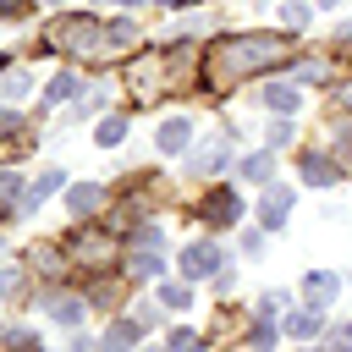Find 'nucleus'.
<instances>
[{"label":"nucleus","instance_id":"44","mask_svg":"<svg viewBox=\"0 0 352 352\" xmlns=\"http://www.w3.org/2000/svg\"><path fill=\"white\" fill-rule=\"evenodd\" d=\"M346 341H352V324H346Z\"/></svg>","mask_w":352,"mask_h":352},{"label":"nucleus","instance_id":"5","mask_svg":"<svg viewBox=\"0 0 352 352\" xmlns=\"http://www.w3.org/2000/svg\"><path fill=\"white\" fill-rule=\"evenodd\" d=\"M220 264H226L220 242H187L182 248V275L187 280H209V275H220Z\"/></svg>","mask_w":352,"mask_h":352},{"label":"nucleus","instance_id":"33","mask_svg":"<svg viewBox=\"0 0 352 352\" xmlns=\"http://www.w3.org/2000/svg\"><path fill=\"white\" fill-rule=\"evenodd\" d=\"M248 346H253V352H270V346H275V330H270V324L258 319V324H253V341H248Z\"/></svg>","mask_w":352,"mask_h":352},{"label":"nucleus","instance_id":"32","mask_svg":"<svg viewBox=\"0 0 352 352\" xmlns=\"http://www.w3.org/2000/svg\"><path fill=\"white\" fill-rule=\"evenodd\" d=\"M292 143V121L280 116V121H270V148H286Z\"/></svg>","mask_w":352,"mask_h":352},{"label":"nucleus","instance_id":"31","mask_svg":"<svg viewBox=\"0 0 352 352\" xmlns=\"http://www.w3.org/2000/svg\"><path fill=\"white\" fill-rule=\"evenodd\" d=\"M297 77H302V82H324V77H330V66H324V60H302V66H297Z\"/></svg>","mask_w":352,"mask_h":352},{"label":"nucleus","instance_id":"8","mask_svg":"<svg viewBox=\"0 0 352 352\" xmlns=\"http://www.w3.org/2000/svg\"><path fill=\"white\" fill-rule=\"evenodd\" d=\"M236 214H242V198H236L231 187H214V192L198 204V220H204V226H220V231L236 226Z\"/></svg>","mask_w":352,"mask_h":352},{"label":"nucleus","instance_id":"35","mask_svg":"<svg viewBox=\"0 0 352 352\" xmlns=\"http://www.w3.org/2000/svg\"><path fill=\"white\" fill-rule=\"evenodd\" d=\"M16 286H22V270H11V264H6V270H0V302H6V297H16Z\"/></svg>","mask_w":352,"mask_h":352},{"label":"nucleus","instance_id":"21","mask_svg":"<svg viewBox=\"0 0 352 352\" xmlns=\"http://www.w3.org/2000/svg\"><path fill=\"white\" fill-rule=\"evenodd\" d=\"M28 88H33V77H28V72H6V77H0V99H6V104L28 99Z\"/></svg>","mask_w":352,"mask_h":352},{"label":"nucleus","instance_id":"38","mask_svg":"<svg viewBox=\"0 0 352 352\" xmlns=\"http://www.w3.org/2000/svg\"><path fill=\"white\" fill-rule=\"evenodd\" d=\"M28 11V0H0V16H22Z\"/></svg>","mask_w":352,"mask_h":352},{"label":"nucleus","instance_id":"41","mask_svg":"<svg viewBox=\"0 0 352 352\" xmlns=\"http://www.w3.org/2000/svg\"><path fill=\"white\" fill-rule=\"evenodd\" d=\"M319 6H324V11H336V6H346V0H319Z\"/></svg>","mask_w":352,"mask_h":352},{"label":"nucleus","instance_id":"7","mask_svg":"<svg viewBox=\"0 0 352 352\" xmlns=\"http://www.w3.org/2000/svg\"><path fill=\"white\" fill-rule=\"evenodd\" d=\"M292 198H297V192H292L286 182H270L264 198H258V226H264V231H280L286 214H292Z\"/></svg>","mask_w":352,"mask_h":352},{"label":"nucleus","instance_id":"43","mask_svg":"<svg viewBox=\"0 0 352 352\" xmlns=\"http://www.w3.org/2000/svg\"><path fill=\"white\" fill-rule=\"evenodd\" d=\"M121 6H138V0H121Z\"/></svg>","mask_w":352,"mask_h":352},{"label":"nucleus","instance_id":"29","mask_svg":"<svg viewBox=\"0 0 352 352\" xmlns=\"http://www.w3.org/2000/svg\"><path fill=\"white\" fill-rule=\"evenodd\" d=\"M132 248H160V226H154V220H143V226L132 231Z\"/></svg>","mask_w":352,"mask_h":352},{"label":"nucleus","instance_id":"12","mask_svg":"<svg viewBox=\"0 0 352 352\" xmlns=\"http://www.w3.org/2000/svg\"><path fill=\"white\" fill-rule=\"evenodd\" d=\"M258 104L275 110V116H292V110L302 104V94H297L292 82H264V88H258Z\"/></svg>","mask_w":352,"mask_h":352},{"label":"nucleus","instance_id":"26","mask_svg":"<svg viewBox=\"0 0 352 352\" xmlns=\"http://www.w3.org/2000/svg\"><path fill=\"white\" fill-rule=\"evenodd\" d=\"M0 341H6L11 352H38V336H33V330H6Z\"/></svg>","mask_w":352,"mask_h":352},{"label":"nucleus","instance_id":"42","mask_svg":"<svg viewBox=\"0 0 352 352\" xmlns=\"http://www.w3.org/2000/svg\"><path fill=\"white\" fill-rule=\"evenodd\" d=\"M346 38H352V22H346V28H341V44H346Z\"/></svg>","mask_w":352,"mask_h":352},{"label":"nucleus","instance_id":"11","mask_svg":"<svg viewBox=\"0 0 352 352\" xmlns=\"http://www.w3.org/2000/svg\"><path fill=\"white\" fill-rule=\"evenodd\" d=\"M60 187H66V182H60V170H44V176H33V182H28V192L16 198V209H22V214H33V209H38L44 198H55Z\"/></svg>","mask_w":352,"mask_h":352},{"label":"nucleus","instance_id":"37","mask_svg":"<svg viewBox=\"0 0 352 352\" xmlns=\"http://www.w3.org/2000/svg\"><path fill=\"white\" fill-rule=\"evenodd\" d=\"M160 308L165 302H138V324H160Z\"/></svg>","mask_w":352,"mask_h":352},{"label":"nucleus","instance_id":"34","mask_svg":"<svg viewBox=\"0 0 352 352\" xmlns=\"http://www.w3.org/2000/svg\"><path fill=\"white\" fill-rule=\"evenodd\" d=\"M16 192H22V176L16 170H0V204H11Z\"/></svg>","mask_w":352,"mask_h":352},{"label":"nucleus","instance_id":"2","mask_svg":"<svg viewBox=\"0 0 352 352\" xmlns=\"http://www.w3.org/2000/svg\"><path fill=\"white\" fill-rule=\"evenodd\" d=\"M182 77H192V50H187V38L132 55V66H126V94H132V104H154V99L170 94Z\"/></svg>","mask_w":352,"mask_h":352},{"label":"nucleus","instance_id":"27","mask_svg":"<svg viewBox=\"0 0 352 352\" xmlns=\"http://www.w3.org/2000/svg\"><path fill=\"white\" fill-rule=\"evenodd\" d=\"M286 302H292V292H280V286H275V292H264V297H258V314L270 319V314H280Z\"/></svg>","mask_w":352,"mask_h":352},{"label":"nucleus","instance_id":"40","mask_svg":"<svg viewBox=\"0 0 352 352\" xmlns=\"http://www.w3.org/2000/svg\"><path fill=\"white\" fill-rule=\"evenodd\" d=\"M154 6H170V11H182V6H192V0H154Z\"/></svg>","mask_w":352,"mask_h":352},{"label":"nucleus","instance_id":"9","mask_svg":"<svg viewBox=\"0 0 352 352\" xmlns=\"http://www.w3.org/2000/svg\"><path fill=\"white\" fill-rule=\"evenodd\" d=\"M297 176H302L308 187H336V182H341V160H336V154H308V148H302V154H297Z\"/></svg>","mask_w":352,"mask_h":352},{"label":"nucleus","instance_id":"18","mask_svg":"<svg viewBox=\"0 0 352 352\" xmlns=\"http://www.w3.org/2000/svg\"><path fill=\"white\" fill-rule=\"evenodd\" d=\"M99 198H104V187H94V182L66 187V209H72V214H94V209H99Z\"/></svg>","mask_w":352,"mask_h":352},{"label":"nucleus","instance_id":"36","mask_svg":"<svg viewBox=\"0 0 352 352\" xmlns=\"http://www.w3.org/2000/svg\"><path fill=\"white\" fill-rule=\"evenodd\" d=\"M22 132V116L16 110H0V138H16Z\"/></svg>","mask_w":352,"mask_h":352},{"label":"nucleus","instance_id":"16","mask_svg":"<svg viewBox=\"0 0 352 352\" xmlns=\"http://www.w3.org/2000/svg\"><path fill=\"white\" fill-rule=\"evenodd\" d=\"M336 292H341V280H336V275H324V270L302 280V297H308L314 308H330V302H336Z\"/></svg>","mask_w":352,"mask_h":352},{"label":"nucleus","instance_id":"4","mask_svg":"<svg viewBox=\"0 0 352 352\" xmlns=\"http://www.w3.org/2000/svg\"><path fill=\"white\" fill-rule=\"evenodd\" d=\"M60 253H66L72 264H82V270H104V264L116 258V236H110V231H88V226H77V231L60 242Z\"/></svg>","mask_w":352,"mask_h":352},{"label":"nucleus","instance_id":"1","mask_svg":"<svg viewBox=\"0 0 352 352\" xmlns=\"http://www.w3.org/2000/svg\"><path fill=\"white\" fill-rule=\"evenodd\" d=\"M292 55H297V44H292L286 33H236V38H214V44L204 50L198 82H204V94H231L236 82H248V77H258V72H275V66H286Z\"/></svg>","mask_w":352,"mask_h":352},{"label":"nucleus","instance_id":"15","mask_svg":"<svg viewBox=\"0 0 352 352\" xmlns=\"http://www.w3.org/2000/svg\"><path fill=\"white\" fill-rule=\"evenodd\" d=\"M324 330V308H297V314H286V336H297V341H308V336H319Z\"/></svg>","mask_w":352,"mask_h":352},{"label":"nucleus","instance_id":"25","mask_svg":"<svg viewBox=\"0 0 352 352\" xmlns=\"http://www.w3.org/2000/svg\"><path fill=\"white\" fill-rule=\"evenodd\" d=\"M160 302H165V308H176V314H182V308H187V302H192V292H187V286H176V280H165V286H160Z\"/></svg>","mask_w":352,"mask_h":352},{"label":"nucleus","instance_id":"22","mask_svg":"<svg viewBox=\"0 0 352 352\" xmlns=\"http://www.w3.org/2000/svg\"><path fill=\"white\" fill-rule=\"evenodd\" d=\"M72 94H77V77H72V72H60V77L44 82V104H60V99H72Z\"/></svg>","mask_w":352,"mask_h":352},{"label":"nucleus","instance_id":"17","mask_svg":"<svg viewBox=\"0 0 352 352\" xmlns=\"http://www.w3.org/2000/svg\"><path fill=\"white\" fill-rule=\"evenodd\" d=\"M248 182H258V187H270V176H275V154L270 148H258V154H242V165H236Z\"/></svg>","mask_w":352,"mask_h":352},{"label":"nucleus","instance_id":"10","mask_svg":"<svg viewBox=\"0 0 352 352\" xmlns=\"http://www.w3.org/2000/svg\"><path fill=\"white\" fill-rule=\"evenodd\" d=\"M187 143H192V121H187V116H165L160 132H154V148H160V154H182Z\"/></svg>","mask_w":352,"mask_h":352},{"label":"nucleus","instance_id":"14","mask_svg":"<svg viewBox=\"0 0 352 352\" xmlns=\"http://www.w3.org/2000/svg\"><path fill=\"white\" fill-rule=\"evenodd\" d=\"M138 44V22L121 16V22H104V55H126Z\"/></svg>","mask_w":352,"mask_h":352},{"label":"nucleus","instance_id":"24","mask_svg":"<svg viewBox=\"0 0 352 352\" xmlns=\"http://www.w3.org/2000/svg\"><path fill=\"white\" fill-rule=\"evenodd\" d=\"M94 138H99V143H104V148H116V143H121V138H126V121H121V116H104V121H99V132H94Z\"/></svg>","mask_w":352,"mask_h":352},{"label":"nucleus","instance_id":"28","mask_svg":"<svg viewBox=\"0 0 352 352\" xmlns=\"http://www.w3.org/2000/svg\"><path fill=\"white\" fill-rule=\"evenodd\" d=\"M280 16H286V28H308V6H302V0H286Z\"/></svg>","mask_w":352,"mask_h":352},{"label":"nucleus","instance_id":"13","mask_svg":"<svg viewBox=\"0 0 352 352\" xmlns=\"http://www.w3.org/2000/svg\"><path fill=\"white\" fill-rule=\"evenodd\" d=\"M44 308H50V319H55V324H77V319H82V308H88V297H77V292H50V297H44Z\"/></svg>","mask_w":352,"mask_h":352},{"label":"nucleus","instance_id":"3","mask_svg":"<svg viewBox=\"0 0 352 352\" xmlns=\"http://www.w3.org/2000/svg\"><path fill=\"white\" fill-rule=\"evenodd\" d=\"M38 50H55V55H77V60H88V55H104V28H99L88 11H60V16L44 28Z\"/></svg>","mask_w":352,"mask_h":352},{"label":"nucleus","instance_id":"23","mask_svg":"<svg viewBox=\"0 0 352 352\" xmlns=\"http://www.w3.org/2000/svg\"><path fill=\"white\" fill-rule=\"evenodd\" d=\"M165 352H204V336L198 330H170L165 336Z\"/></svg>","mask_w":352,"mask_h":352},{"label":"nucleus","instance_id":"30","mask_svg":"<svg viewBox=\"0 0 352 352\" xmlns=\"http://www.w3.org/2000/svg\"><path fill=\"white\" fill-rule=\"evenodd\" d=\"M341 138H336V160H341V170H352V126H336Z\"/></svg>","mask_w":352,"mask_h":352},{"label":"nucleus","instance_id":"19","mask_svg":"<svg viewBox=\"0 0 352 352\" xmlns=\"http://www.w3.org/2000/svg\"><path fill=\"white\" fill-rule=\"evenodd\" d=\"M160 270H165V264H160L154 248H132V253H126V275H132V280H154Z\"/></svg>","mask_w":352,"mask_h":352},{"label":"nucleus","instance_id":"20","mask_svg":"<svg viewBox=\"0 0 352 352\" xmlns=\"http://www.w3.org/2000/svg\"><path fill=\"white\" fill-rule=\"evenodd\" d=\"M138 330H143V324H132V319H116V324L104 330V352H132V346H138Z\"/></svg>","mask_w":352,"mask_h":352},{"label":"nucleus","instance_id":"45","mask_svg":"<svg viewBox=\"0 0 352 352\" xmlns=\"http://www.w3.org/2000/svg\"><path fill=\"white\" fill-rule=\"evenodd\" d=\"M0 66H6V55H0Z\"/></svg>","mask_w":352,"mask_h":352},{"label":"nucleus","instance_id":"39","mask_svg":"<svg viewBox=\"0 0 352 352\" xmlns=\"http://www.w3.org/2000/svg\"><path fill=\"white\" fill-rule=\"evenodd\" d=\"M336 104H341V110H352V82H341V88H336Z\"/></svg>","mask_w":352,"mask_h":352},{"label":"nucleus","instance_id":"6","mask_svg":"<svg viewBox=\"0 0 352 352\" xmlns=\"http://www.w3.org/2000/svg\"><path fill=\"white\" fill-rule=\"evenodd\" d=\"M231 165V132H209L204 143H198V154H192V176H220Z\"/></svg>","mask_w":352,"mask_h":352}]
</instances>
